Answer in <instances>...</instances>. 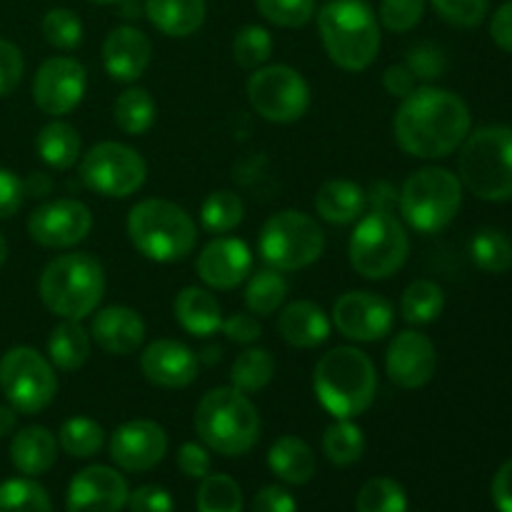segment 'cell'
Returning a JSON list of instances; mask_svg holds the SVG:
<instances>
[{"mask_svg": "<svg viewBox=\"0 0 512 512\" xmlns=\"http://www.w3.org/2000/svg\"><path fill=\"white\" fill-rule=\"evenodd\" d=\"M103 68L118 83H135L153 60V43L135 25L113 28L103 40Z\"/></svg>", "mask_w": 512, "mask_h": 512, "instance_id": "22", "label": "cell"}, {"mask_svg": "<svg viewBox=\"0 0 512 512\" xmlns=\"http://www.w3.org/2000/svg\"><path fill=\"white\" fill-rule=\"evenodd\" d=\"M368 208V195L358 183L345 178L328 180L315 195V213L333 225H350Z\"/></svg>", "mask_w": 512, "mask_h": 512, "instance_id": "28", "label": "cell"}, {"mask_svg": "<svg viewBox=\"0 0 512 512\" xmlns=\"http://www.w3.org/2000/svg\"><path fill=\"white\" fill-rule=\"evenodd\" d=\"M148 178L143 155L125 143L105 140L80 155V180L88 190L103 198H130Z\"/></svg>", "mask_w": 512, "mask_h": 512, "instance_id": "12", "label": "cell"}, {"mask_svg": "<svg viewBox=\"0 0 512 512\" xmlns=\"http://www.w3.org/2000/svg\"><path fill=\"white\" fill-rule=\"evenodd\" d=\"M0 512H53V503L35 480L10 478L0 483Z\"/></svg>", "mask_w": 512, "mask_h": 512, "instance_id": "40", "label": "cell"}, {"mask_svg": "<svg viewBox=\"0 0 512 512\" xmlns=\"http://www.w3.org/2000/svg\"><path fill=\"white\" fill-rule=\"evenodd\" d=\"M125 508L130 512H173L175 505L168 490L160 485H140L128 495Z\"/></svg>", "mask_w": 512, "mask_h": 512, "instance_id": "50", "label": "cell"}, {"mask_svg": "<svg viewBox=\"0 0 512 512\" xmlns=\"http://www.w3.org/2000/svg\"><path fill=\"white\" fill-rule=\"evenodd\" d=\"M193 423L200 443L223 458H240L260 440L258 408L233 385L208 390L195 408Z\"/></svg>", "mask_w": 512, "mask_h": 512, "instance_id": "4", "label": "cell"}, {"mask_svg": "<svg viewBox=\"0 0 512 512\" xmlns=\"http://www.w3.org/2000/svg\"><path fill=\"white\" fill-rule=\"evenodd\" d=\"M355 508L358 512H408V495L398 480L373 478L360 488Z\"/></svg>", "mask_w": 512, "mask_h": 512, "instance_id": "42", "label": "cell"}, {"mask_svg": "<svg viewBox=\"0 0 512 512\" xmlns=\"http://www.w3.org/2000/svg\"><path fill=\"white\" fill-rule=\"evenodd\" d=\"M88 90V73L83 63L68 55L48 58L33 78V100L45 115H68L83 103Z\"/></svg>", "mask_w": 512, "mask_h": 512, "instance_id": "15", "label": "cell"}, {"mask_svg": "<svg viewBox=\"0 0 512 512\" xmlns=\"http://www.w3.org/2000/svg\"><path fill=\"white\" fill-rule=\"evenodd\" d=\"M220 330L228 335V340H233V343H240V345L255 343V340L260 338V333H263V328H260L258 320L253 318V313L230 315L228 320H223Z\"/></svg>", "mask_w": 512, "mask_h": 512, "instance_id": "54", "label": "cell"}, {"mask_svg": "<svg viewBox=\"0 0 512 512\" xmlns=\"http://www.w3.org/2000/svg\"><path fill=\"white\" fill-rule=\"evenodd\" d=\"M410 255V235L393 210H370L355 220L348 243L350 265L365 280H388Z\"/></svg>", "mask_w": 512, "mask_h": 512, "instance_id": "8", "label": "cell"}, {"mask_svg": "<svg viewBox=\"0 0 512 512\" xmlns=\"http://www.w3.org/2000/svg\"><path fill=\"white\" fill-rule=\"evenodd\" d=\"M93 3H100V5H118L120 0H93Z\"/></svg>", "mask_w": 512, "mask_h": 512, "instance_id": "62", "label": "cell"}, {"mask_svg": "<svg viewBox=\"0 0 512 512\" xmlns=\"http://www.w3.org/2000/svg\"><path fill=\"white\" fill-rule=\"evenodd\" d=\"M25 73V60L18 45L0 38V98L13 93Z\"/></svg>", "mask_w": 512, "mask_h": 512, "instance_id": "49", "label": "cell"}, {"mask_svg": "<svg viewBox=\"0 0 512 512\" xmlns=\"http://www.w3.org/2000/svg\"><path fill=\"white\" fill-rule=\"evenodd\" d=\"M58 438L43 425H30L18 430L10 440V460L15 470L25 478H38L45 475L58 460Z\"/></svg>", "mask_w": 512, "mask_h": 512, "instance_id": "25", "label": "cell"}, {"mask_svg": "<svg viewBox=\"0 0 512 512\" xmlns=\"http://www.w3.org/2000/svg\"><path fill=\"white\" fill-rule=\"evenodd\" d=\"M268 468L278 480L288 485H308L315 478V453L303 438L283 435L268 450Z\"/></svg>", "mask_w": 512, "mask_h": 512, "instance_id": "29", "label": "cell"}, {"mask_svg": "<svg viewBox=\"0 0 512 512\" xmlns=\"http://www.w3.org/2000/svg\"><path fill=\"white\" fill-rule=\"evenodd\" d=\"M470 108L458 93L423 85L403 98L393 120L395 143L420 160L448 158L468 138Z\"/></svg>", "mask_w": 512, "mask_h": 512, "instance_id": "1", "label": "cell"}, {"mask_svg": "<svg viewBox=\"0 0 512 512\" xmlns=\"http://www.w3.org/2000/svg\"><path fill=\"white\" fill-rule=\"evenodd\" d=\"M463 205V183L448 168H420L408 175L398 195L405 223L425 235L448 228Z\"/></svg>", "mask_w": 512, "mask_h": 512, "instance_id": "9", "label": "cell"}, {"mask_svg": "<svg viewBox=\"0 0 512 512\" xmlns=\"http://www.w3.org/2000/svg\"><path fill=\"white\" fill-rule=\"evenodd\" d=\"M18 425V413L10 405H0V438L10 435Z\"/></svg>", "mask_w": 512, "mask_h": 512, "instance_id": "59", "label": "cell"}, {"mask_svg": "<svg viewBox=\"0 0 512 512\" xmlns=\"http://www.w3.org/2000/svg\"><path fill=\"white\" fill-rule=\"evenodd\" d=\"M128 483L108 465H88L68 485V512H123L128 505Z\"/></svg>", "mask_w": 512, "mask_h": 512, "instance_id": "19", "label": "cell"}, {"mask_svg": "<svg viewBox=\"0 0 512 512\" xmlns=\"http://www.w3.org/2000/svg\"><path fill=\"white\" fill-rule=\"evenodd\" d=\"M330 330H333V320L325 315L320 305L310 300H293L278 315V333L290 348H318L330 338Z\"/></svg>", "mask_w": 512, "mask_h": 512, "instance_id": "24", "label": "cell"}, {"mask_svg": "<svg viewBox=\"0 0 512 512\" xmlns=\"http://www.w3.org/2000/svg\"><path fill=\"white\" fill-rule=\"evenodd\" d=\"M58 445L65 450V455L70 458H93L103 450L105 445V430L100 428V423L85 418V415H75V418L65 420L60 425L58 433Z\"/></svg>", "mask_w": 512, "mask_h": 512, "instance_id": "37", "label": "cell"}, {"mask_svg": "<svg viewBox=\"0 0 512 512\" xmlns=\"http://www.w3.org/2000/svg\"><path fill=\"white\" fill-rule=\"evenodd\" d=\"M458 178L475 198L503 203L512 198V128L488 125L460 145Z\"/></svg>", "mask_w": 512, "mask_h": 512, "instance_id": "7", "label": "cell"}, {"mask_svg": "<svg viewBox=\"0 0 512 512\" xmlns=\"http://www.w3.org/2000/svg\"><path fill=\"white\" fill-rule=\"evenodd\" d=\"M333 323L343 338L355 343H375L390 335L395 310L383 295L368 290H350L333 305Z\"/></svg>", "mask_w": 512, "mask_h": 512, "instance_id": "16", "label": "cell"}, {"mask_svg": "<svg viewBox=\"0 0 512 512\" xmlns=\"http://www.w3.org/2000/svg\"><path fill=\"white\" fill-rule=\"evenodd\" d=\"M273 55V35L263 25H245L235 33L233 58L240 68L258 70Z\"/></svg>", "mask_w": 512, "mask_h": 512, "instance_id": "43", "label": "cell"}, {"mask_svg": "<svg viewBox=\"0 0 512 512\" xmlns=\"http://www.w3.org/2000/svg\"><path fill=\"white\" fill-rule=\"evenodd\" d=\"M45 308L63 320H83L95 313L105 295V270L90 253L58 255L38 280Z\"/></svg>", "mask_w": 512, "mask_h": 512, "instance_id": "5", "label": "cell"}, {"mask_svg": "<svg viewBox=\"0 0 512 512\" xmlns=\"http://www.w3.org/2000/svg\"><path fill=\"white\" fill-rule=\"evenodd\" d=\"M255 5L278 28H303L315 18V0H255Z\"/></svg>", "mask_w": 512, "mask_h": 512, "instance_id": "45", "label": "cell"}, {"mask_svg": "<svg viewBox=\"0 0 512 512\" xmlns=\"http://www.w3.org/2000/svg\"><path fill=\"white\" fill-rule=\"evenodd\" d=\"M435 13L450 25L458 28H475L488 15L490 0H428Z\"/></svg>", "mask_w": 512, "mask_h": 512, "instance_id": "47", "label": "cell"}, {"mask_svg": "<svg viewBox=\"0 0 512 512\" xmlns=\"http://www.w3.org/2000/svg\"><path fill=\"white\" fill-rule=\"evenodd\" d=\"M250 512H298V503L293 495L280 485H265L255 493Z\"/></svg>", "mask_w": 512, "mask_h": 512, "instance_id": "52", "label": "cell"}, {"mask_svg": "<svg viewBox=\"0 0 512 512\" xmlns=\"http://www.w3.org/2000/svg\"><path fill=\"white\" fill-rule=\"evenodd\" d=\"M93 230V213L75 198H58L38 205L28 218V235L43 248L65 250L83 243Z\"/></svg>", "mask_w": 512, "mask_h": 512, "instance_id": "14", "label": "cell"}, {"mask_svg": "<svg viewBox=\"0 0 512 512\" xmlns=\"http://www.w3.org/2000/svg\"><path fill=\"white\" fill-rule=\"evenodd\" d=\"M313 388L318 403L333 418L353 420L373 405L378 393V370L368 353L338 345L315 365Z\"/></svg>", "mask_w": 512, "mask_h": 512, "instance_id": "2", "label": "cell"}, {"mask_svg": "<svg viewBox=\"0 0 512 512\" xmlns=\"http://www.w3.org/2000/svg\"><path fill=\"white\" fill-rule=\"evenodd\" d=\"M195 503L198 512H243V490L230 475H205Z\"/></svg>", "mask_w": 512, "mask_h": 512, "instance_id": "41", "label": "cell"}, {"mask_svg": "<svg viewBox=\"0 0 512 512\" xmlns=\"http://www.w3.org/2000/svg\"><path fill=\"white\" fill-rule=\"evenodd\" d=\"M50 178L45 173H33L28 180H23L25 195H33V198H45L50 193Z\"/></svg>", "mask_w": 512, "mask_h": 512, "instance_id": "58", "label": "cell"}, {"mask_svg": "<svg viewBox=\"0 0 512 512\" xmlns=\"http://www.w3.org/2000/svg\"><path fill=\"white\" fill-rule=\"evenodd\" d=\"M90 340L88 330L80 325V320H60L48 338V360L53 368L73 373L83 368L90 358Z\"/></svg>", "mask_w": 512, "mask_h": 512, "instance_id": "30", "label": "cell"}, {"mask_svg": "<svg viewBox=\"0 0 512 512\" xmlns=\"http://www.w3.org/2000/svg\"><path fill=\"white\" fill-rule=\"evenodd\" d=\"M128 238L143 258L153 263H178L195 250L198 228L180 205L163 198L140 200L130 208Z\"/></svg>", "mask_w": 512, "mask_h": 512, "instance_id": "6", "label": "cell"}, {"mask_svg": "<svg viewBox=\"0 0 512 512\" xmlns=\"http://www.w3.org/2000/svg\"><path fill=\"white\" fill-rule=\"evenodd\" d=\"M173 313L180 328L195 338H210L223 325V310H220L215 295L205 288H195V285L183 288L175 295Z\"/></svg>", "mask_w": 512, "mask_h": 512, "instance_id": "26", "label": "cell"}, {"mask_svg": "<svg viewBox=\"0 0 512 512\" xmlns=\"http://www.w3.org/2000/svg\"><path fill=\"white\" fill-rule=\"evenodd\" d=\"M23 198V180H20L13 170L0 168V220L18 213L20 205H23Z\"/></svg>", "mask_w": 512, "mask_h": 512, "instance_id": "53", "label": "cell"}, {"mask_svg": "<svg viewBox=\"0 0 512 512\" xmlns=\"http://www.w3.org/2000/svg\"><path fill=\"white\" fill-rule=\"evenodd\" d=\"M248 103L263 120L290 125L310 108V85L290 65H263L253 70L245 85Z\"/></svg>", "mask_w": 512, "mask_h": 512, "instance_id": "13", "label": "cell"}, {"mask_svg": "<svg viewBox=\"0 0 512 512\" xmlns=\"http://www.w3.org/2000/svg\"><path fill=\"white\" fill-rule=\"evenodd\" d=\"M245 218V205L233 190H215L200 205V225L213 235H225L238 228Z\"/></svg>", "mask_w": 512, "mask_h": 512, "instance_id": "38", "label": "cell"}, {"mask_svg": "<svg viewBox=\"0 0 512 512\" xmlns=\"http://www.w3.org/2000/svg\"><path fill=\"white\" fill-rule=\"evenodd\" d=\"M198 278L213 290H233L253 273V253L240 238H213L195 260Z\"/></svg>", "mask_w": 512, "mask_h": 512, "instance_id": "20", "label": "cell"}, {"mask_svg": "<svg viewBox=\"0 0 512 512\" xmlns=\"http://www.w3.org/2000/svg\"><path fill=\"white\" fill-rule=\"evenodd\" d=\"M435 368H438V350L425 333L403 330L390 340L385 353V373L398 388H423L433 380Z\"/></svg>", "mask_w": 512, "mask_h": 512, "instance_id": "18", "label": "cell"}, {"mask_svg": "<svg viewBox=\"0 0 512 512\" xmlns=\"http://www.w3.org/2000/svg\"><path fill=\"white\" fill-rule=\"evenodd\" d=\"M5 258H8V243H5L3 233H0V268H3Z\"/></svg>", "mask_w": 512, "mask_h": 512, "instance_id": "61", "label": "cell"}, {"mask_svg": "<svg viewBox=\"0 0 512 512\" xmlns=\"http://www.w3.org/2000/svg\"><path fill=\"white\" fill-rule=\"evenodd\" d=\"M493 503L500 512H512V458L505 460L495 473Z\"/></svg>", "mask_w": 512, "mask_h": 512, "instance_id": "57", "label": "cell"}, {"mask_svg": "<svg viewBox=\"0 0 512 512\" xmlns=\"http://www.w3.org/2000/svg\"><path fill=\"white\" fill-rule=\"evenodd\" d=\"M140 370L155 388L180 390L193 385L198 378L200 355L180 340H153L140 355Z\"/></svg>", "mask_w": 512, "mask_h": 512, "instance_id": "21", "label": "cell"}, {"mask_svg": "<svg viewBox=\"0 0 512 512\" xmlns=\"http://www.w3.org/2000/svg\"><path fill=\"white\" fill-rule=\"evenodd\" d=\"M120 13L123 18H140V3L138 0H120Z\"/></svg>", "mask_w": 512, "mask_h": 512, "instance_id": "60", "label": "cell"}, {"mask_svg": "<svg viewBox=\"0 0 512 512\" xmlns=\"http://www.w3.org/2000/svg\"><path fill=\"white\" fill-rule=\"evenodd\" d=\"M273 378H275V360L273 355L263 348L243 350V353L235 358L233 368H230L233 388H238L240 393L245 395L268 388Z\"/></svg>", "mask_w": 512, "mask_h": 512, "instance_id": "36", "label": "cell"}, {"mask_svg": "<svg viewBox=\"0 0 512 512\" xmlns=\"http://www.w3.org/2000/svg\"><path fill=\"white\" fill-rule=\"evenodd\" d=\"M470 258L485 273H508L512 268V243L503 230L485 228L470 243Z\"/></svg>", "mask_w": 512, "mask_h": 512, "instance_id": "39", "label": "cell"}, {"mask_svg": "<svg viewBox=\"0 0 512 512\" xmlns=\"http://www.w3.org/2000/svg\"><path fill=\"white\" fill-rule=\"evenodd\" d=\"M43 38L58 50H75L83 43V23L68 8H53L43 18Z\"/></svg>", "mask_w": 512, "mask_h": 512, "instance_id": "44", "label": "cell"}, {"mask_svg": "<svg viewBox=\"0 0 512 512\" xmlns=\"http://www.w3.org/2000/svg\"><path fill=\"white\" fill-rule=\"evenodd\" d=\"M383 85H385V90L393 95V98L403 100V98H408L415 88H418V80H415V75L410 73L408 65L400 63V65H390V68L385 70Z\"/></svg>", "mask_w": 512, "mask_h": 512, "instance_id": "55", "label": "cell"}, {"mask_svg": "<svg viewBox=\"0 0 512 512\" xmlns=\"http://www.w3.org/2000/svg\"><path fill=\"white\" fill-rule=\"evenodd\" d=\"M288 280L283 273L275 268H260L248 275V285H245V305L253 315L268 318V315L278 313L288 300Z\"/></svg>", "mask_w": 512, "mask_h": 512, "instance_id": "32", "label": "cell"}, {"mask_svg": "<svg viewBox=\"0 0 512 512\" xmlns=\"http://www.w3.org/2000/svg\"><path fill=\"white\" fill-rule=\"evenodd\" d=\"M490 35H493L498 48H503L505 53H512V0L495 10L493 20H490Z\"/></svg>", "mask_w": 512, "mask_h": 512, "instance_id": "56", "label": "cell"}, {"mask_svg": "<svg viewBox=\"0 0 512 512\" xmlns=\"http://www.w3.org/2000/svg\"><path fill=\"white\" fill-rule=\"evenodd\" d=\"M445 293L435 280H413L400 298V315L410 325H428L443 315Z\"/></svg>", "mask_w": 512, "mask_h": 512, "instance_id": "33", "label": "cell"}, {"mask_svg": "<svg viewBox=\"0 0 512 512\" xmlns=\"http://www.w3.org/2000/svg\"><path fill=\"white\" fill-rule=\"evenodd\" d=\"M145 18L168 38H188L205 23V0H145Z\"/></svg>", "mask_w": 512, "mask_h": 512, "instance_id": "27", "label": "cell"}, {"mask_svg": "<svg viewBox=\"0 0 512 512\" xmlns=\"http://www.w3.org/2000/svg\"><path fill=\"white\" fill-rule=\"evenodd\" d=\"M318 33L328 58L348 73L375 63L380 50V20L368 0H328L318 10Z\"/></svg>", "mask_w": 512, "mask_h": 512, "instance_id": "3", "label": "cell"}, {"mask_svg": "<svg viewBox=\"0 0 512 512\" xmlns=\"http://www.w3.org/2000/svg\"><path fill=\"white\" fill-rule=\"evenodd\" d=\"M90 340L108 355H130L143 345L145 323L138 310L110 305L95 313L90 323Z\"/></svg>", "mask_w": 512, "mask_h": 512, "instance_id": "23", "label": "cell"}, {"mask_svg": "<svg viewBox=\"0 0 512 512\" xmlns=\"http://www.w3.org/2000/svg\"><path fill=\"white\" fill-rule=\"evenodd\" d=\"M178 468L185 478L203 480L210 475V450L203 443H183L178 450Z\"/></svg>", "mask_w": 512, "mask_h": 512, "instance_id": "51", "label": "cell"}, {"mask_svg": "<svg viewBox=\"0 0 512 512\" xmlns=\"http://www.w3.org/2000/svg\"><path fill=\"white\" fill-rule=\"evenodd\" d=\"M325 250V233L313 215L303 210H280L260 228L258 253L265 265L293 273L320 260Z\"/></svg>", "mask_w": 512, "mask_h": 512, "instance_id": "10", "label": "cell"}, {"mask_svg": "<svg viewBox=\"0 0 512 512\" xmlns=\"http://www.w3.org/2000/svg\"><path fill=\"white\" fill-rule=\"evenodd\" d=\"M108 453L125 473H148L168 453V433L155 420H128L110 435Z\"/></svg>", "mask_w": 512, "mask_h": 512, "instance_id": "17", "label": "cell"}, {"mask_svg": "<svg viewBox=\"0 0 512 512\" xmlns=\"http://www.w3.org/2000/svg\"><path fill=\"white\" fill-rule=\"evenodd\" d=\"M0 390L15 413H40L53 403L58 393L53 363L28 345L10 348L0 358Z\"/></svg>", "mask_w": 512, "mask_h": 512, "instance_id": "11", "label": "cell"}, {"mask_svg": "<svg viewBox=\"0 0 512 512\" xmlns=\"http://www.w3.org/2000/svg\"><path fill=\"white\" fill-rule=\"evenodd\" d=\"M428 0H380L378 20L390 33H410L420 25Z\"/></svg>", "mask_w": 512, "mask_h": 512, "instance_id": "46", "label": "cell"}, {"mask_svg": "<svg viewBox=\"0 0 512 512\" xmlns=\"http://www.w3.org/2000/svg\"><path fill=\"white\" fill-rule=\"evenodd\" d=\"M405 65L410 68V73L415 75V80H438L445 70V55L438 45L433 43H418L415 48H410L408 60Z\"/></svg>", "mask_w": 512, "mask_h": 512, "instance_id": "48", "label": "cell"}, {"mask_svg": "<svg viewBox=\"0 0 512 512\" xmlns=\"http://www.w3.org/2000/svg\"><path fill=\"white\" fill-rule=\"evenodd\" d=\"M40 160L53 170H70L80 160V135L65 120H50L35 138Z\"/></svg>", "mask_w": 512, "mask_h": 512, "instance_id": "31", "label": "cell"}, {"mask_svg": "<svg viewBox=\"0 0 512 512\" xmlns=\"http://www.w3.org/2000/svg\"><path fill=\"white\" fill-rule=\"evenodd\" d=\"M323 453L338 468H350L365 453V435L353 420L335 418L323 435Z\"/></svg>", "mask_w": 512, "mask_h": 512, "instance_id": "35", "label": "cell"}, {"mask_svg": "<svg viewBox=\"0 0 512 512\" xmlns=\"http://www.w3.org/2000/svg\"><path fill=\"white\" fill-rule=\"evenodd\" d=\"M113 118L123 133L145 135L155 125L158 118V105L153 95L145 88H128L118 95L113 105Z\"/></svg>", "mask_w": 512, "mask_h": 512, "instance_id": "34", "label": "cell"}]
</instances>
